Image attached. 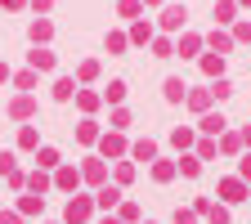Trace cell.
Wrapping results in <instances>:
<instances>
[{
    "mask_svg": "<svg viewBox=\"0 0 251 224\" xmlns=\"http://www.w3.org/2000/svg\"><path fill=\"white\" fill-rule=\"evenodd\" d=\"M90 211H94L90 198H68V206H63V220H68V224H85Z\"/></svg>",
    "mask_w": 251,
    "mask_h": 224,
    "instance_id": "cell-1",
    "label": "cell"
},
{
    "mask_svg": "<svg viewBox=\"0 0 251 224\" xmlns=\"http://www.w3.org/2000/svg\"><path fill=\"white\" fill-rule=\"evenodd\" d=\"M220 198L233 206V202H247V198H251V188H247L238 175H229V179H220Z\"/></svg>",
    "mask_w": 251,
    "mask_h": 224,
    "instance_id": "cell-2",
    "label": "cell"
},
{
    "mask_svg": "<svg viewBox=\"0 0 251 224\" xmlns=\"http://www.w3.org/2000/svg\"><path fill=\"white\" fill-rule=\"evenodd\" d=\"M198 215H206L211 224H229V206H225V202H220V206H215V202H206V198H198Z\"/></svg>",
    "mask_w": 251,
    "mask_h": 224,
    "instance_id": "cell-3",
    "label": "cell"
},
{
    "mask_svg": "<svg viewBox=\"0 0 251 224\" xmlns=\"http://www.w3.org/2000/svg\"><path fill=\"white\" fill-rule=\"evenodd\" d=\"M99 152H103V157H121V152H126V139H121V130L103 135V139H99Z\"/></svg>",
    "mask_w": 251,
    "mask_h": 224,
    "instance_id": "cell-4",
    "label": "cell"
},
{
    "mask_svg": "<svg viewBox=\"0 0 251 224\" xmlns=\"http://www.w3.org/2000/svg\"><path fill=\"white\" fill-rule=\"evenodd\" d=\"M54 184H58V188H68V193H72V188L81 184V171H76V166H58V171H54Z\"/></svg>",
    "mask_w": 251,
    "mask_h": 224,
    "instance_id": "cell-5",
    "label": "cell"
},
{
    "mask_svg": "<svg viewBox=\"0 0 251 224\" xmlns=\"http://www.w3.org/2000/svg\"><path fill=\"white\" fill-rule=\"evenodd\" d=\"M184 103L193 108V112H206L215 99H211V90H188V94H184Z\"/></svg>",
    "mask_w": 251,
    "mask_h": 224,
    "instance_id": "cell-6",
    "label": "cell"
},
{
    "mask_svg": "<svg viewBox=\"0 0 251 224\" xmlns=\"http://www.w3.org/2000/svg\"><path fill=\"white\" fill-rule=\"evenodd\" d=\"M198 125H202V135H225V125H229V121L220 117V112H202V121H198Z\"/></svg>",
    "mask_w": 251,
    "mask_h": 224,
    "instance_id": "cell-7",
    "label": "cell"
},
{
    "mask_svg": "<svg viewBox=\"0 0 251 224\" xmlns=\"http://www.w3.org/2000/svg\"><path fill=\"white\" fill-rule=\"evenodd\" d=\"M94 202H99L103 211H108V206H121V188H117V184H103L99 193H94Z\"/></svg>",
    "mask_w": 251,
    "mask_h": 224,
    "instance_id": "cell-8",
    "label": "cell"
},
{
    "mask_svg": "<svg viewBox=\"0 0 251 224\" xmlns=\"http://www.w3.org/2000/svg\"><path fill=\"white\" fill-rule=\"evenodd\" d=\"M184 18H188V14H184V5H171V9H162V27H166V31L184 27Z\"/></svg>",
    "mask_w": 251,
    "mask_h": 224,
    "instance_id": "cell-9",
    "label": "cell"
},
{
    "mask_svg": "<svg viewBox=\"0 0 251 224\" xmlns=\"http://www.w3.org/2000/svg\"><path fill=\"white\" fill-rule=\"evenodd\" d=\"M103 175H108V166H103V162H99V157H90V162H85V166H81V179H90V184H99V179H103Z\"/></svg>",
    "mask_w": 251,
    "mask_h": 224,
    "instance_id": "cell-10",
    "label": "cell"
},
{
    "mask_svg": "<svg viewBox=\"0 0 251 224\" xmlns=\"http://www.w3.org/2000/svg\"><path fill=\"white\" fill-rule=\"evenodd\" d=\"M54 99H63V103L76 99V81H72V76H58V81H54Z\"/></svg>",
    "mask_w": 251,
    "mask_h": 224,
    "instance_id": "cell-11",
    "label": "cell"
},
{
    "mask_svg": "<svg viewBox=\"0 0 251 224\" xmlns=\"http://www.w3.org/2000/svg\"><path fill=\"white\" fill-rule=\"evenodd\" d=\"M50 184H54V179H50L45 171H31V175H27V188H31L36 198H41V193H50Z\"/></svg>",
    "mask_w": 251,
    "mask_h": 224,
    "instance_id": "cell-12",
    "label": "cell"
},
{
    "mask_svg": "<svg viewBox=\"0 0 251 224\" xmlns=\"http://www.w3.org/2000/svg\"><path fill=\"white\" fill-rule=\"evenodd\" d=\"M175 171H179L175 162H162V157H157V166H152V179H157V184H171V179H175Z\"/></svg>",
    "mask_w": 251,
    "mask_h": 224,
    "instance_id": "cell-13",
    "label": "cell"
},
{
    "mask_svg": "<svg viewBox=\"0 0 251 224\" xmlns=\"http://www.w3.org/2000/svg\"><path fill=\"white\" fill-rule=\"evenodd\" d=\"M130 152L139 157V162H157V144H152V139H139V144H130Z\"/></svg>",
    "mask_w": 251,
    "mask_h": 224,
    "instance_id": "cell-14",
    "label": "cell"
},
{
    "mask_svg": "<svg viewBox=\"0 0 251 224\" xmlns=\"http://www.w3.org/2000/svg\"><path fill=\"white\" fill-rule=\"evenodd\" d=\"M9 112H14V117H31V112H36V103H31V94H18V99L9 103Z\"/></svg>",
    "mask_w": 251,
    "mask_h": 224,
    "instance_id": "cell-15",
    "label": "cell"
},
{
    "mask_svg": "<svg viewBox=\"0 0 251 224\" xmlns=\"http://www.w3.org/2000/svg\"><path fill=\"white\" fill-rule=\"evenodd\" d=\"M184 94H188V85H184L179 76H171V81H166V99H171V103H184Z\"/></svg>",
    "mask_w": 251,
    "mask_h": 224,
    "instance_id": "cell-16",
    "label": "cell"
},
{
    "mask_svg": "<svg viewBox=\"0 0 251 224\" xmlns=\"http://www.w3.org/2000/svg\"><path fill=\"white\" fill-rule=\"evenodd\" d=\"M31 68H36V72H50L54 68V54L50 50H31Z\"/></svg>",
    "mask_w": 251,
    "mask_h": 224,
    "instance_id": "cell-17",
    "label": "cell"
},
{
    "mask_svg": "<svg viewBox=\"0 0 251 224\" xmlns=\"http://www.w3.org/2000/svg\"><path fill=\"white\" fill-rule=\"evenodd\" d=\"M36 166H41V171H58V152H54V148H41V152H36Z\"/></svg>",
    "mask_w": 251,
    "mask_h": 224,
    "instance_id": "cell-18",
    "label": "cell"
},
{
    "mask_svg": "<svg viewBox=\"0 0 251 224\" xmlns=\"http://www.w3.org/2000/svg\"><path fill=\"white\" fill-rule=\"evenodd\" d=\"M76 139L81 144H94V139H99V125H94V121H81L76 125Z\"/></svg>",
    "mask_w": 251,
    "mask_h": 224,
    "instance_id": "cell-19",
    "label": "cell"
},
{
    "mask_svg": "<svg viewBox=\"0 0 251 224\" xmlns=\"http://www.w3.org/2000/svg\"><path fill=\"white\" fill-rule=\"evenodd\" d=\"M18 211H23V215H41V211H45V202L31 193V198H23V202H18Z\"/></svg>",
    "mask_w": 251,
    "mask_h": 224,
    "instance_id": "cell-20",
    "label": "cell"
},
{
    "mask_svg": "<svg viewBox=\"0 0 251 224\" xmlns=\"http://www.w3.org/2000/svg\"><path fill=\"white\" fill-rule=\"evenodd\" d=\"M202 68H206V76H220V72H225V58H220V54H206Z\"/></svg>",
    "mask_w": 251,
    "mask_h": 224,
    "instance_id": "cell-21",
    "label": "cell"
},
{
    "mask_svg": "<svg viewBox=\"0 0 251 224\" xmlns=\"http://www.w3.org/2000/svg\"><path fill=\"white\" fill-rule=\"evenodd\" d=\"M76 103H81V112H94V108H99V94H90V90H76Z\"/></svg>",
    "mask_w": 251,
    "mask_h": 224,
    "instance_id": "cell-22",
    "label": "cell"
},
{
    "mask_svg": "<svg viewBox=\"0 0 251 224\" xmlns=\"http://www.w3.org/2000/svg\"><path fill=\"white\" fill-rule=\"evenodd\" d=\"M184 175H202V162H198V157H179V162H175Z\"/></svg>",
    "mask_w": 251,
    "mask_h": 224,
    "instance_id": "cell-23",
    "label": "cell"
},
{
    "mask_svg": "<svg viewBox=\"0 0 251 224\" xmlns=\"http://www.w3.org/2000/svg\"><path fill=\"white\" fill-rule=\"evenodd\" d=\"M130 41H139V45L152 41V27H148V23H135V27H130Z\"/></svg>",
    "mask_w": 251,
    "mask_h": 224,
    "instance_id": "cell-24",
    "label": "cell"
},
{
    "mask_svg": "<svg viewBox=\"0 0 251 224\" xmlns=\"http://www.w3.org/2000/svg\"><path fill=\"white\" fill-rule=\"evenodd\" d=\"M103 99H108V103H121V99H126V81H112Z\"/></svg>",
    "mask_w": 251,
    "mask_h": 224,
    "instance_id": "cell-25",
    "label": "cell"
},
{
    "mask_svg": "<svg viewBox=\"0 0 251 224\" xmlns=\"http://www.w3.org/2000/svg\"><path fill=\"white\" fill-rule=\"evenodd\" d=\"M117 220H121V224H135V220H139V206H135V202H121V215H117Z\"/></svg>",
    "mask_w": 251,
    "mask_h": 224,
    "instance_id": "cell-26",
    "label": "cell"
},
{
    "mask_svg": "<svg viewBox=\"0 0 251 224\" xmlns=\"http://www.w3.org/2000/svg\"><path fill=\"white\" fill-rule=\"evenodd\" d=\"M229 94H233V85H229V81H225V76H220V81H215V85H211V99H229Z\"/></svg>",
    "mask_w": 251,
    "mask_h": 224,
    "instance_id": "cell-27",
    "label": "cell"
},
{
    "mask_svg": "<svg viewBox=\"0 0 251 224\" xmlns=\"http://www.w3.org/2000/svg\"><path fill=\"white\" fill-rule=\"evenodd\" d=\"M198 45H202L198 36H184V41H179V54H184V58H193V54H198Z\"/></svg>",
    "mask_w": 251,
    "mask_h": 224,
    "instance_id": "cell-28",
    "label": "cell"
},
{
    "mask_svg": "<svg viewBox=\"0 0 251 224\" xmlns=\"http://www.w3.org/2000/svg\"><path fill=\"white\" fill-rule=\"evenodd\" d=\"M242 148V135H225V139H220V152H238Z\"/></svg>",
    "mask_w": 251,
    "mask_h": 224,
    "instance_id": "cell-29",
    "label": "cell"
},
{
    "mask_svg": "<svg viewBox=\"0 0 251 224\" xmlns=\"http://www.w3.org/2000/svg\"><path fill=\"white\" fill-rule=\"evenodd\" d=\"M126 125H130V112L117 108V112H112V130H126Z\"/></svg>",
    "mask_w": 251,
    "mask_h": 224,
    "instance_id": "cell-30",
    "label": "cell"
},
{
    "mask_svg": "<svg viewBox=\"0 0 251 224\" xmlns=\"http://www.w3.org/2000/svg\"><path fill=\"white\" fill-rule=\"evenodd\" d=\"M130 179H135V166L121 162V166H117V184H130Z\"/></svg>",
    "mask_w": 251,
    "mask_h": 224,
    "instance_id": "cell-31",
    "label": "cell"
},
{
    "mask_svg": "<svg viewBox=\"0 0 251 224\" xmlns=\"http://www.w3.org/2000/svg\"><path fill=\"white\" fill-rule=\"evenodd\" d=\"M171 144H175V148H188V144H193V130H175Z\"/></svg>",
    "mask_w": 251,
    "mask_h": 224,
    "instance_id": "cell-32",
    "label": "cell"
},
{
    "mask_svg": "<svg viewBox=\"0 0 251 224\" xmlns=\"http://www.w3.org/2000/svg\"><path fill=\"white\" fill-rule=\"evenodd\" d=\"M238 179H242V184H251V152L238 162Z\"/></svg>",
    "mask_w": 251,
    "mask_h": 224,
    "instance_id": "cell-33",
    "label": "cell"
},
{
    "mask_svg": "<svg viewBox=\"0 0 251 224\" xmlns=\"http://www.w3.org/2000/svg\"><path fill=\"white\" fill-rule=\"evenodd\" d=\"M31 41H50V23H31Z\"/></svg>",
    "mask_w": 251,
    "mask_h": 224,
    "instance_id": "cell-34",
    "label": "cell"
},
{
    "mask_svg": "<svg viewBox=\"0 0 251 224\" xmlns=\"http://www.w3.org/2000/svg\"><path fill=\"white\" fill-rule=\"evenodd\" d=\"M211 45H215V54H220V58H225V50H229L233 41H229V36H215V31H211Z\"/></svg>",
    "mask_w": 251,
    "mask_h": 224,
    "instance_id": "cell-35",
    "label": "cell"
},
{
    "mask_svg": "<svg viewBox=\"0 0 251 224\" xmlns=\"http://www.w3.org/2000/svg\"><path fill=\"white\" fill-rule=\"evenodd\" d=\"M18 144H23V148H36V130H31V125H23V135H18Z\"/></svg>",
    "mask_w": 251,
    "mask_h": 224,
    "instance_id": "cell-36",
    "label": "cell"
},
{
    "mask_svg": "<svg viewBox=\"0 0 251 224\" xmlns=\"http://www.w3.org/2000/svg\"><path fill=\"white\" fill-rule=\"evenodd\" d=\"M206 157H215V144H211V139L198 144V162H206Z\"/></svg>",
    "mask_w": 251,
    "mask_h": 224,
    "instance_id": "cell-37",
    "label": "cell"
},
{
    "mask_svg": "<svg viewBox=\"0 0 251 224\" xmlns=\"http://www.w3.org/2000/svg\"><path fill=\"white\" fill-rule=\"evenodd\" d=\"M175 224H198V215L193 211H175Z\"/></svg>",
    "mask_w": 251,
    "mask_h": 224,
    "instance_id": "cell-38",
    "label": "cell"
},
{
    "mask_svg": "<svg viewBox=\"0 0 251 224\" xmlns=\"http://www.w3.org/2000/svg\"><path fill=\"white\" fill-rule=\"evenodd\" d=\"M0 224H23V215H14V211H0Z\"/></svg>",
    "mask_w": 251,
    "mask_h": 224,
    "instance_id": "cell-39",
    "label": "cell"
},
{
    "mask_svg": "<svg viewBox=\"0 0 251 224\" xmlns=\"http://www.w3.org/2000/svg\"><path fill=\"white\" fill-rule=\"evenodd\" d=\"M242 144H247V148H251V125H247V130H242Z\"/></svg>",
    "mask_w": 251,
    "mask_h": 224,
    "instance_id": "cell-40",
    "label": "cell"
},
{
    "mask_svg": "<svg viewBox=\"0 0 251 224\" xmlns=\"http://www.w3.org/2000/svg\"><path fill=\"white\" fill-rule=\"evenodd\" d=\"M5 76H9V68H5V63H0V81H5Z\"/></svg>",
    "mask_w": 251,
    "mask_h": 224,
    "instance_id": "cell-41",
    "label": "cell"
},
{
    "mask_svg": "<svg viewBox=\"0 0 251 224\" xmlns=\"http://www.w3.org/2000/svg\"><path fill=\"white\" fill-rule=\"evenodd\" d=\"M139 5H157V0H139Z\"/></svg>",
    "mask_w": 251,
    "mask_h": 224,
    "instance_id": "cell-42",
    "label": "cell"
},
{
    "mask_svg": "<svg viewBox=\"0 0 251 224\" xmlns=\"http://www.w3.org/2000/svg\"><path fill=\"white\" fill-rule=\"evenodd\" d=\"M103 224H121V220H103Z\"/></svg>",
    "mask_w": 251,
    "mask_h": 224,
    "instance_id": "cell-43",
    "label": "cell"
},
{
    "mask_svg": "<svg viewBox=\"0 0 251 224\" xmlns=\"http://www.w3.org/2000/svg\"><path fill=\"white\" fill-rule=\"evenodd\" d=\"M144 224H152V220H144Z\"/></svg>",
    "mask_w": 251,
    "mask_h": 224,
    "instance_id": "cell-44",
    "label": "cell"
}]
</instances>
